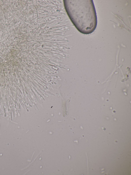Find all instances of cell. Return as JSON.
Returning <instances> with one entry per match:
<instances>
[{
    "mask_svg": "<svg viewBox=\"0 0 131 175\" xmlns=\"http://www.w3.org/2000/svg\"><path fill=\"white\" fill-rule=\"evenodd\" d=\"M66 11L71 22L80 33L88 34L96 29L97 18L93 0H65Z\"/></svg>",
    "mask_w": 131,
    "mask_h": 175,
    "instance_id": "obj_1",
    "label": "cell"
}]
</instances>
